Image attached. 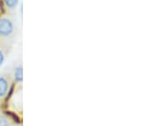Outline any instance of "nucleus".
<instances>
[{"label":"nucleus","mask_w":153,"mask_h":126,"mask_svg":"<svg viewBox=\"0 0 153 126\" xmlns=\"http://www.w3.org/2000/svg\"><path fill=\"white\" fill-rule=\"evenodd\" d=\"M11 75L15 81L17 83H22L23 80V67L22 63H16L12 67Z\"/></svg>","instance_id":"3"},{"label":"nucleus","mask_w":153,"mask_h":126,"mask_svg":"<svg viewBox=\"0 0 153 126\" xmlns=\"http://www.w3.org/2000/svg\"><path fill=\"white\" fill-rule=\"evenodd\" d=\"M5 60V52L4 49H3L2 47H0V66L3 65V63L4 62Z\"/></svg>","instance_id":"6"},{"label":"nucleus","mask_w":153,"mask_h":126,"mask_svg":"<svg viewBox=\"0 0 153 126\" xmlns=\"http://www.w3.org/2000/svg\"><path fill=\"white\" fill-rule=\"evenodd\" d=\"M16 24L10 16H0V41L4 44L12 43L16 35Z\"/></svg>","instance_id":"1"},{"label":"nucleus","mask_w":153,"mask_h":126,"mask_svg":"<svg viewBox=\"0 0 153 126\" xmlns=\"http://www.w3.org/2000/svg\"><path fill=\"white\" fill-rule=\"evenodd\" d=\"M10 87V78L8 75L0 76V100L4 98Z\"/></svg>","instance_id":"2"},{"label":"nucleus","mask_w":153,"mask_h":126,"mask_svg":"<svg viewBox=\"0 0 153 126\" xmlns=\"http://www.w3.org/2000/svg\"><path fill=\"white\" fill-rule=\"evenodd\" d=\"M0 126H14L11 124L10 119L3 114L2 113H0Z\"/></svg>","instance_id":"4"},{"label":"nucleus","mask_w":153,"mask_h":126,"mask_svg":"<svg viewBox=\"0 0 153 126\" xmlns=\"http://www.w3.org/2000/svg\"><path fill=\"white\" fill-rule=\"evenodd\" d=\"M18 1H16V0H9V1H5L4 2V4L5 6L8 8V9H10V10H14L18 4Z\"/></svg>","instance_id":"5"},{"label":"nucleus","mask_w":153,"mask_h":126,"mask_svg":"<svg viewBox=\"0 0 153 126\" xmlns=\"http://www.w3.org/2000/svg\"><path fill=\"white\" fill-rule=\"evenodd\" d=\"M14 126H22V125H14Z\"/></svg>","instance_id":"7"}]
</instances>
